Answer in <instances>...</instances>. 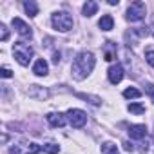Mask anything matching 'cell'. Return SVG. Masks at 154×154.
Here are the masks:
<instances>
[{
    "instance_id": "1",
    "label": "cell",
    "mask_w": 154,
    "mask_h": 154,
    "mask_svg": "<svg viewBox=\"0 0 154 154\" xmlns=\"http://www.w3.org/2000/svg\"><path fill=\"white\" fill-rule=\"evenodd\" d=\"M94 63H96V58L91 51H82L76 54L74 62H72V78L74 80H84L87 78V74L94 69Z\"/></svg>"
},
{
    "instance_id": "2",
    "label": "cell",
    "mask_w": 154,
    "mask_h": 154,
    "mask_svg": "<svg viewBox=\"0 0 154 154\" xmlns=\"http://www.w3.org/2000/svg\"><path fill=\"white\" fill-rule=\"evenodd\" d=\"M13 54H15L17 62L26 67V65H29V60L33 58V47L24 42H17L13 45Z\"/></svg>"
},
{
    "instance_id": "3",
    "label": "cell",
    "mask_w": 154,
    "mask_h": 154,
    "mask_svg": "<svg viewBox=\"0 0 154 154\" xmlns=\"http://www.w3.org/2000/svg\"><path fill=\"white\" fill-rule=\"evenodd\" d=\"M51 22H53V27H54L56 31H62V33L72 29V24H74V22H72V17H71L69 13H65V11L54 13L53 18H51Z\"/></svg>"
},
{
    "instance_id": "4",
    "label": "cell",
    "mask_w": 154,
    "mask_h": 154,
    "mask_svg": "<svg viewBox=\"0 0 154 154\" xmlns=\"http://www.w3.org/2000/svg\"><path fill=\"white\" fill-rule=\"evenodd\" d=\"M145 4L143 2H132L131 6H129V9H127V15H125V18L129 20V22H140V20H143L145 18Z\"/></svg>"
},
{
    "instance_id": "5",
    "label": "cell",
    "mask_w": 154,
    "mask_h": 154,
    "mask_svg": "<svg viewBox=\"0 0 154 154\" xmlns=\"http://www.w3.org/2000/svg\"><path fill=\"white\" fill-rule=\"evenodd\" d=\"M67 120L74 129H82L87 123V114L80 109H69L67 111Z\"/></svg>"
},
{
    "instance_id": "6",
    "label": "cell",
    "mask_w": 154,
    "mask_h": 154,
    "mask_svg": "<svg viewBox=\"0 0 154 154\" xmlns=\"http://www.w3.org/2000/svg\"><path fill=\"white\" fill-rule=\"evenodd\" d=\"M13 27L17 29V33L20 35V36H24V38H31L33 36V31H31V27L22 20V18H13Z\"/></svg>"
},
{
    "instance_id": "7",
    "label": "cell",
    "mask_w": 154,
    "mask_h": 154,
    "mask_svg": "<svg viewBox=\"0 0 154 154\" xmlns=\"http://www.w3.org/2000/svg\"><path fill=\"white\" fill-rule=\"evenodd\" d=\"M107 76H109V82L111 84H120L122 82V78H123V67H122V63H116V65H111L109 67V72H107Z\"/></svg>"
},
{
    "instance_id": "8",
    "label": "cell",
    "mask_w": 154,
    "mask_h": 154,
    "mask_svg": "<svg viewBox=\"0 0 154 154\" xmlns=\"http://www.w3.org/2000/svg\"><path fill=\"white\" fill-rule=\"evenodd\" d=\"M27 94H29V98H35V100H45V98L49 96L47 89H44V87H40V85H29Z\"/></svg>"
},
{
    "instance_id": "9",
    "label": "cell",
    "mask_w": 154,
    "mask_h": 154,
    "mask_svg": "<svg viewBox=\"0 0 154 154\" xmlns=\"http://www.w3.org/2000/svg\"><path fill=\"white\" fill-rule=\"evenodd\" d=\"M129 136L132 140H141L147 136V127L143 123H138V125H131L129 127Z\"/></svg>"
},
{
    "instance_id": "10",
    "label": "cell",
    "mask_w": 154,
    "mask_h": 154,
    "mask_svg": "<svg viewBox=\"0 0 154 154\" xmlns=\"http://www.w3.org/2000/svg\"><path fill=\"white\" fill-rule=\"evenodd\" d=\"M45 118H47L49 125H51V127H54V129H56V127H63V125H65V116H63V114H60V112H49Z\"/></svg>"
},
{
    "instance_id": "11",
    "label": "cell",
    "mask_w": 154,
    "mask_h": 154,
    "mask_svg": "<svg viewBox=\"0 0 154 154\" xmlns=\"http://www.w3.org/2000/svg\"><path fill=\"white\" fill-rule=\"evenodd\" d=\"M47 71H49V65H47V62L45 60H36L35 62V65H33V72L36 74V76H45L47 74Z\"/></svg>"
},
{
    "instance_id": "12",
    "label": "cell",
    "mask_w": 154,
    "mask_h": 154,
    "mask_svg": "<svg viewBox=\"0 0 154 154\" xmlns=\"http://www.w3.org/2000/svg\"><path fill=\"white\" fill-rule=\"evenodd\" d=\"M98 26H100L102 31H111L112 26H114V20H112L111 15H103V17L100 18V22H98Z\"/></svg>"
},
{
    "instance_id": "13",
    "label": "cell",
    "mask_w": 154,
    "mask_h": 154,
    "mask_svg": "<svg viewBox=\"0 0 154 154\" xmlns=\"http://www.w3.org/2000/svg\"><path fill=\"white\" fill-rule=\"evenodd\" d=\"M82 11H84V17H93V15H96V11H98V4L93 2V0H89V2L84 4Z\"/></svg>"
},
{
    "instance_id": "14",
    "label": "cell",
    "mask_w": 154,
    "mask_h": 154,
    "mask_svg": "<svg viewBox=\"0 0 154 154\" xmlns=\"http://www.w3.org/2000/svg\"><path fill=\"white\" fill-rule=\"evenodd\" d=\"M24 9L27 11L29 17H36V15H38V4L33 2V0H27V2H24Z\"/></svg>"
},
{
    "instance_id": "15",
    "label": "cell",
    "mask_w": 154,
    "mask_h": 154,
    "mask_svg": "<svg viewBox=\"0 0 154 154\" xmlns=\"http://www.w3.org/2000/svg\"><path fill=\"white\" fill-rule=\"evenodd\" d=\"M114 56H116V47L112 45V42H107V49H105V60H107V62H111V60H114Z\"/></svg>"
},
{
    "instance_id": "16",
    "label": "cell",
    "mask_w": 154,
    "mask_h": 154,
    "mask_svg": "<svg viewBox=\"0 0 154 154\" xmlns=\"http://www.w3.org/2000/svg\"><path fill=\"white\" fill-rule=\"evenodd\" d=\"M102 152H103V154H118V147H116L114 143L107 141V143L102 145Z\"/></svg>"
},
{
    "instance_id": "17",
    "label": "cell",
    "mask_w": 154,
    "mask_h": 154,
    "mask_svg": "<svg viewBox=\"0 0 154 154\" xmlns=\"http://www.w3.org/2000/svg\"><path fill=\"white\" fill-rule=\"evenodd\" d=\"M123 96H125V98H140L141 93H140L138 89H134V87H127V89L123 91Z\"/></svg>"
},
{
    "instance_id": "18",
    "label": "cell",
    "mask_w": 154,
    "mask_h": 154,
    "mask_svg": "<svg viewBox=\"0 0 154 154\" xmlns=\"http://www.w3.org/2000/svg\"><path fill=\"white\" fill-rule=\"evenodd\" d=\"M131 112H134V114H143L145 112V107L141 105V103H129V107H127Z\"/></svg>"
},
{
    "instance_id": "19",
    "label": "cell",
    "mask_w": 154,
    "mask_h": 154,
    "mask_svg": "<svg viewBox=\"0 0 154 154\" xmlns=\"http://www.w3.org/2000/svg\"><path fill=\"white\" fill-rule=\"evenodd\" d=\"M58 150H60V145H56V143H45L44 145V152H47V154H58Z\"/></svg>"
},
{
    "instance_id": "20",
    "label": "cell",
    "mask_w": 154,
    "mask_h": 154,
    "mask_svg": "<svg viewBox=\"0 0 154 154\" xmlns=\"http://www.w3.org/2000/svg\"><path fill=\"white\" fill-rule=\"evenodd\" d=\"M78 96H80L82 100H89L93 105H100V103H102V100H100L98 96H91V94H84V93H80Z\"/></svg>"
},
{
    "instance_id": "21",
    "label": "cell",
    "mask_w": 154,
    "mask_h": 154,
    "mask_svg": "<svg viewBox=\"0 0 154 154\" xmlns=\"http://www.w3.org/2000/svg\"><path fill=\"white\" fill-rule=\"evenodd\" d=\"M42 150V147L38 145V143H31L29 147H27V154H38Z\"/></svg>"
},
{
    "instance_id": "22",
    "label": "cell",
    "mask_w": 154,
    "mask_h": 154,
    "mask_svg": "<svg viewBox=\"0 0 154 154\" xmlns=\"http://www.w3.org/2000/svg\"><path fill=\"white\" fill-rule=\"evenodd\" d=\"M145 60H147V63H150V65L154 67V51H152V49L145 51Z\"/></svg>"
},
{
    "instance_id": "23",
    "label": "cell",
    "mask_w": 154,
    "mask_h": 154,
    "mask_svg": "<svg viewBox=\"0 0 154 154\" xmlns=\"http://www.w3.org/2000/svg\"><path fill=\"white\" fill-rule=\"evenodd\" d=\"M0 33H2V36H0V38H2V42H6L8 40V36H9V33H8V27L2 24V26H0Z\"/></svg>"
},
{
    "instance_id": "24",
    "label": "cell",
    "mask_w": 154,
    "mask_h": 154,
    "mask_svg": "<svg viewBox=\"0 0 154 154\" xmlns=\"http://www.w3.org/2000/svg\"><path fill=\"white\" fill-rule=\"evenodd\" d=\"M0 72H2V76H4V78H11V76H13V72H11L8 67H2V71H0Z\"/></svg>"
},
{
    "instance_id": "25",
    "label": "cell",
    "mask_w": 154,
    "mask_h": 154,
    "mask_svg": "<svg viewBox=\"0 0 154 154\" xmlns=\"http://www.w3.org/2000/svg\"><path fill=\"white\" fill-rule=\"evenodd\" d=\"M147 93H149L150 96H154V85H152V84H149V85H147Z\"/></svg>"
},
{
    "instance_id": "26",
    "label": "cell",
    "mask_w": 154,
    "mask_h": 154,
    "mask_svg": "<svg viewBox=\"0 0 154 154\" xmlns=\"http://www.w3.org/2000/svg\"><path fill=\"white\" fill-rule=\"evenodd\" d=\"M123 149H125V150H132L134 147H132V143H129V141H125V143H123Z\"/></svg>"
},
{
    "instance_id": "27",
    "label": "cell",
    "mask_w": 154,
    "mask_h": 154,
    "mask_svg": "<svg viewBox=\"0 0 154 154\" xmlns=\"http://www.w3.org/2000/svg\"><path fill=\"white\" fill-rule=\"evenodd\" d=\"M53 62H54V63L60 62V53H54V54H53Z\"/></svg>"
},
{
    "instance_id": "28",
    "label": "cell",
    "mask_w": 154,
    "mask_h": 154,
    "mask_svg": "<svg viewBox=\"0 0 154 154\" xmlns=\"http://www.w3.org/2000/svg\"><path fill=\"white\" fill-rule=\"evenodd\" d=\"M9 154H18V147H13V149L9 150Z\"/></svg>"
},
{
    "instance_id": "29",
    "label": "cell",
    "mask_w": 154,
    "mask_h": 154,
    "mask_svg": "<svg viewBox=\"0 0 154 154\" xmlns=\"http://www.w3.org/2000/svg\"><path fill=\"white\" fill-rule=\"evenodd\" d=\"M152 33H154V24H152Z\"/></svg>"
},
{
    "instance_id": "30",
    "label": "cell",
    "mask_w": 154,
    "mask_h": 154,
    "mask_svg": "<svg viewBox=\"0 0 154 154\" xmlns=\"http://www.w3.org/2000/svg\"><path fill=\"white\" fill-rule=\"evenodd\" d=\"M152 100H154V98H152Z\"/></svg>"
}]
</instances>
